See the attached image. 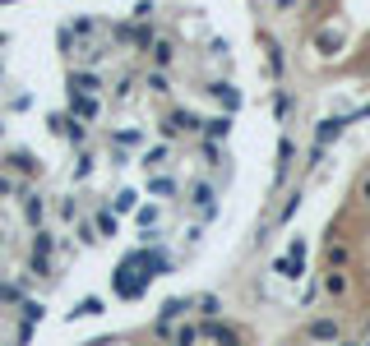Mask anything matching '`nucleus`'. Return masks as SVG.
Listing matches in <instances>:
<instances>
[{
  "mask_svg": "<svg viewBox=\"0 0 370 346\" xmlns=\"http://www.w3.org/2000/svg\"><path fill=\"white\" fill-rule=\"evenodd\" d=\"M347 130V121H343V116H334V121H324V125H315V148H319V153H324V148L329 143H334V138L338 134H343Z\"/></svg>",
  "mask_w": 370,
  "mask_h": 346,
  "instance_id": "1",
  "label": "nucleus"
},
{
  "mask_svg": "<svg viewBox=\"0 0 370 346\" xmlns=\"http://www.w3.org/2000/svg\"><path fill=\"white\" fill-rule=\"evenodd\" d=\"M310 337H315V342H334V337H338V323H334V319L310 323Z\"/></svg>",
  "mask_w": 370,
  "mask_h": 346,
  "instance_id": "2",
  "label": "nucleus"
},
{
  "mask_svg": "<svg viewBox=\"0 0 370 346\" xmlns=\"http://www.w3.org/2000/svg\"><path fill=\"white\" fill-rule=\"evenodd\" d=\"M181 314H185V300H171V305H167V310H162V319H158V332H167V328H171V323H176V319H181Z\"/></svg>",
  "mask_w": 370,
  "mask_h": 346,
  "instance_id": "3",
  "label": "nucleus"
},
{
  "mask_svg": "<svg viewBox=\"0 0 370 346\" xmlns=\"http://www.w3.org/2000/svg\"><path fill=\"white\" fill-rule=\"evenodd\" d=\"M194 208H199V213L213 208V190H209V185H194Z\"/></svg>",
  "mask_w": 370,
  "mask_h": 346,
  "instance_id": "4",
  "label": "nucleus"
},
{
  "mask_svg": "<svg viewBox=\"0 0 370 346\" xmlns=\"http://www.w3.org/2000/svg\"><path fill=\"white\" fill-rule=\"evenodd\" d=\"M70 88H74V93H93V88H102V83H97L93 74H74V78H70Z\"/></svg>",
  "mask_w": 370,
  "mask_h": 346,
  "instance_id": "5",
  "label": "nucleus"
},
{
  "mask_svg": "<svg viewBox=\"0 0 370 346\" xmlns=\"http://www.w3.org/2000/svg\"><path fill=\"white\" fill-rule=\"evenodd\" d=\"M204 125H209V134H213V138H222V134L231 130V121H227V116H213V121H204Z\"/></svg>",
  "mask_w": 370,
  "mask_h": 346,
  "instance_id": "6",
  "label": "nucleus"
},
{
  "mask_svg": "<svg viewBox=\"0 0 370 346\" xmlns=\"http://www.w3.org/2000/svg\"><path fill=\"white\" fill-rule=\"evenodd\" d=\"M204 337H213V342H222V346L236 342V337H231V328H209V323H204Z\"/></svg>",
  "mask_w": 370,
  "mask_h": 346,
  "instance_id": "7",
  "label": "nucleus"
},
{
  "mask_svg": "<svg viewBox=\"0 0 370 346\" xmlns=\"http://www.w3.org/2000/svg\"><path fill=\"white\" fill-rule=\"evenodd\" d=\"M329 291H334V295H343V291H347V273H343V268L329 273Z\"/></svg>",
  "mask_w": 370,
  "mask_h": 346,
  "instance_id": "8",
  "label": "nucleus"
},
{
  "mask_svg": "<svg viewBox=\"0 0 370 346\" xmlns=\"http://www.w3.org/2000/svg\"><path fill=\"white\" fill-rule=\"evenodd\" d=\"M329 263H334V268H347V245H334V250H329Z\"/></svg>",
  "mask_w": 370,
  "mask_h": 346,
  "instance_id": "9",
  "label": "nucleus"
},
{
  "mask_svg": "<svg viewBox=\"0 0 370 346\" xmlns=\"http://www.w3.org/2000/svg\"><path fill=\"white\" fill-rule=\"evenodd\" d=\"M24 213H28V222L37 226V222H42V199H28V203H24Z\"/></svg>",
  "mask_w": 370,
  "mask_h": 346,
  "instance_id": "10",
  "label": "nucleus"
},
{
  "mask_svg": "<svg viewBox=\"0 0 370 346\" xmlns=\"http://www.w3.org/2000/svg\"><path fill=\"white\" fill-rule=\"evenodd\" d=\"M153 194H176V180H167V175H158V180H153Z\"/></svg>",
  "mask_w": 370,
  "mask_h": 346,
  "instance_id": "11",
  "label": "nucleus"
},
{
  "mask_svg": "<svg viewBox=\"0 0 370 346\" xmlns=\"http://www.w3.org/2000/svg\"><path fill=\"white\" fill-rule=\"evenodd\" d=\"M356 194H361V203H370V175L361 180V190H356Z\"/></svg>",
  "mask_w": 370,
  "mask_h": 346,
  "instance_id": "12",
  "label": "nucleus"
},
{
  "mask_svg": "<svg viewBox=\"0 0 370 346\" xmlns=\"http://www.w3.org/2000/svg\"><path fill=\"white\" fill-rule=\"evenodd\" d=\"M0 194H9V180H5V175H0Z\"/></svg>",
  "mask_w": 370,
  "mask_h": 346,
  "instance_id": "13",
  "label": "nucleus"
},
{
  "mask_svg": "<svg viewBox=\"0 0 370 346\" xmlns=\"http://www.w3.org/2000/svg\"><path fill=\"white\" fill-rule=\"evenodd\" d=\"M343 346H352V342H343Z\"/></svg>",
  "mask_w": 370,
  "mask_h": 346,
  "instance_id": "14",
  "label": "nucleus"
},
{
  "mask_svg": "<svg viewBox=\"0 0 370 346\" xmlns=\"http://www.w3.org/2000/svg\"><path fill=\"white\" fill-rule=\"evenodd\" d=\"M366 346H370V342H366Z\"/></svg>",
  "mask_w": 370,
  "mask_h": 346,
  "instance_id": "15",
  "label": "nucleus"
}]
</instances>
